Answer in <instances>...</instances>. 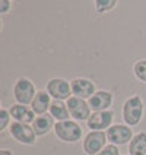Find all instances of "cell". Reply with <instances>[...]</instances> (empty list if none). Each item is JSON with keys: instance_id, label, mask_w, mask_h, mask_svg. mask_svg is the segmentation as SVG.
I'll return each instance as SVG.
<instances>
[{"instance_id": "6da1fadb", "label": "cell", "mask_w": 146, "mask_h": 155, "mask_svg": "<svg viewBox=\"0 0 146 155\" xmlns=\"http://www.w3.org/2000/svg\"><path fill=\"white\" fill-rule=\"evenodd\" d=\"M142 114H143V101L140 100V97L135 95L126 100L123 105V117L129 126H136L142 119Z\"/></svg>"}, {"instance_id": "7a4b0ae2", "label": "cell", "mask_w": 146, "mask_h": 155, "mask_svg": "<svg viewBox=\"0 0 146 155\" xmlns=\"http://www.w3.org/2000/svg\"><path fill=\"white\" fill-rule=\"evenodd\" d=\"M54 133H56L57 138H60L64 142H76L82 136V127L76 121L64 120L59 121L54 126Z\"/></svg>"}, {"instance_id": "3957f363", "label": "cell", "mask_w": 146, "mask_h": 155, "mask_svg": "<svg viewBox=\"0 0 146 155\" xmlns=\"http://www.w3.org/2000/svg\"><path fill=\"white\" fill-rule=\"evenodd\" d=\"M13 95H15V100H16L19 104H32L35 95V86L34 84L29 81V79H19L16 84H15V88H13Z\"/></svg>"}, {"instance_id": "277c9868", "label": "cell", "mask_w": 146, "mask_h": 155, "mask_svg": "<svg viewBox=\"0 0 146 155\" xmlns=\"http://www.w3.org/2000/svg\"><path fill=\"white\" fill-rule=\"evenodd\" d=\"M107 135L102 130H92L91 133L86 135L85 140H83V149L88 155H96L98 152H101L104 148L107 147Z\"/></svg>"}, {"instance_id": "5b68a950", "label": "cell", "mask_w": 146, "mask_h": 155, "mask_svg": "<svg viewBox=\"0 0 146 155\" xmlns=\"http://www.w3.org/2000/svg\"><path fill=\"white\" fill-rule=\"evenodd\" d=\"M10 135L16 139L18 142L25 143V145H34L35 143V132L32 127H29L26 123H21V121H15L10 124Z\"/></svg>"}, {"instance_id": "8992f818", "label": "cell", "mask_w": 146, "mask_h": 155, "mask_svg": "<svg viewBox=\"0 0 146 155\" xmlns=\"http://www.w3.org/2000/svg\"><path fill=\"white\" fill-rule=\"evenodd\" d=\"M72 85H69L67 81L60 79V78H54L47 84V92L51 95L54 100H69Z\"/></svg>"}, {"instance_id": "52a82bcc", "label": "cell", "mask_w": 146, "mask_h": 155, "mask_svg": "<svg viewBox=\"0 0 146 155\" xmlns=\"http://www.w3.org/2000/svg\"><path fill=\"white\" fill-rule=\"evenodd\" d=\"M107 138L111 142L112 145H124L130 142L133 136H131V129L129 126H124V124H115L111 126L107 130Z\"/></svg>"}, {"instance_id": "ba28073f", "label": "cell", "mask_w": 146, "mask_h": 155, "mask_svg": "<svg viewBox=\"0 0 146 155\" xmlns=\"http://www.w3.org/2000/svg\"><path fill=\"white\" fill-rule=\"evenodd\" d=\"M67 108L70 116L76 120H88L91 117V107L79 97H70L67 100Z\"/></svg>"}, {"instance_id": "9c48e42d", "label": "cell", "mask_w": 146, "mask_h": 155, "mask_svg": "<svg viewBox=\"0 0 146 155\" xmlns=\"http://www.w3.org/2000/svg\"><path fill=\"white\" fill-rule=\"evenodd\" d=\"M112 111H96L88 119V127L92 130H102L110 127L112 121Z\"/></svg>"}, {"instance_id": "30bf717a", "label": "cell", "mask_w": 146, "mask_h": 155, "mask_svg": "<svg viewBox=\"0 0 146 155\" xmlns=\"http://www.w3.org/2000/svg\"><path fill=\"white\" fill-rule=\"evenodd\" d=\"M112 94L108 91H98L89 98V107L96 111H107L108 107H111Z\"/></svg>"}, {"instance_id": "8fae6325", "label": "cell", "mask_w": 146, "mask_h": 155, "mask_svg": "<svg viewBox=\"0 0 146 155\" xmlns=\"http://www.w3.org/2000/svg\"><path fill=\"white\" fill-rule=\"evenodd\" d=\"M72 92L75 94V97L79 98H91L95 94V85L83 78H77L75 81H72Z\"/></svg>"}, {"instance_id": "7c38bea8", "label": "cell", "mask_w": 146, "mask_h": 155, "mask_svg": "<svg viewBox=\"0 0 146 155\" xmlns=\"http://www.w3.org/2000/svg\"><path fill=\"white\" fill-rule=\"evenodd\" d=\"M34 110L32 108H28L24 104H16V105H12L10 108V116L15 119L16 121H21V123H31L34 121Z\"/></svg>"}, {"instance_id": "4fadbf2b", "label": "cell", "mask_w": 146, "mask_h": 155, "mask_svg": "<svg viewBox=\"0 0 146 155\" xmlns=\"http://www.w3.org/2000/svg\"><path fill=\"white\" fill-rule=\"evenodd\" d=\"M53 117L51 114L48 116V114H43V116H40V117H37L34 121H32V129H34L35 135H38V136H43L45 133H48L51 127L54 126V123H53Z\"/></svg>"}, {"instance_id": "5bb4252c", "label": "cell", "mask_w": 146, "mask_h": 155, "mask_svg": "<svg viewBox=\"0 0 146 155\" xmlns=\"http://www.w3.org/2000/svg\"><path fill=\"white\" fill-rule=\"evenodd\" d=\"M50 94H47L45 91H38L32 101V110L35 114H44L47 110H50Z\"/></svg>"}, {"instance_id": "9a60e30c", "label": "cell", "mask_w": 146, "mask_h": 155, "mask_svg": "<svg viewBox=\"0 0 146 155\" xmlns=\"http://www.w3.org/2000/svg\"><path fill=\"white\" fill-rule=\"evenodd\" d=\"M130 155H146V133L140 132L135 135L129 143Z\"/></svg>"}, {"instance_id": "2e32d148", "label": "cell", "mask_w": 146, "mask_h": 155, "mask_svg": "<svg viewBox=\"0 0 146 155\" xmlns=\"http://www.w3.org/2000/svg\"><path fill=\"white\" fill-rule=\"evenodd\" d=\"M50 114L59 121H64L69 120L70 111L67 108V104H64L61 100H54V101H51V105H50Z\"/></svg>"}, {"instance_id": "e0dca14e", "label": "cell", "mask_w": 146, "mask_h": 155, "mask_svg": "<svg viewBox=\"0 0 146 155\" xmlns=\"http://www.w3.org/2000/svg\"><path fill=\"white\" fill-rule=\"evenodd\" d=\"M117 2L118 0H95V9L99 13H105V12H110L117 5Z\"/></svg>"}, {"instance_id": "ac0fdd59", "label": "cell", "mask_w": 146, "mask_h": 155, "mask_svg": "<svg viewBox=\"0 0 146 155\" xmlns=\"http://www.w3.org/2000/svg\"><path fill=\"white\" fill-rule=\"evenodd\" d=\"M135 75L142 82H146V60H140L135 64Z\"/></svg>"}, {"instance_id": "d6986e66", "label": "cell", "mask_w": 146, "mask_h": 155, "mask_svg": "<svg viewBox=\"0 0 146 155\" xmlns=\"http://www.w3.org/2000/svg\"><path fill=\"white\" fill-rule=\"evenodd\" d=\"M9 116H10V111L2 108L0 110V130H5L6 126L9 124Z\"/></svg>"}, {"instance_id": "ffe728a7", "label": "cell", "mask_w": 146, "mask_h": 155, "mask_svg": "<svg viewBox=\"0 0 146 155\" xmlns=\"http://www.w3.org/2000/svg\"><path fill=\"white\" fill-rule=\"evenodd\" d=\"M118 152L120 151H118V148L115 145H107L101 152H98L96 155H118Z\"/></svg>"}, {"instance_id": "44dd1931", "label": "cell", "mask_w": 146, "mask_h": 155, "mask_svg": "<svg viewBox=\"0 0 146 155\" xmlns=\"http://www.w3.org/2000/svg\"><path fill=\"white\" fill-rule=\"evenodd\" d=\"M9 9H10V2L9 0H0V12L6 13V12H9Z\"/></svg>"}, {"instance_id": "7402d4cb", "label": "cell", "mask_w": 146, "mask_h": 155, "mask_svg": "<svg viewBox=\"0 0 146 155\" xmlns=\"http://www.w3.org/2000/svg\"><path fill=\"white\" fill-rule=\"evenodd\" d=\"M0 155H12V154H10V151H8V149H3V151H0Z\"/></svg>"}]
</instances>
